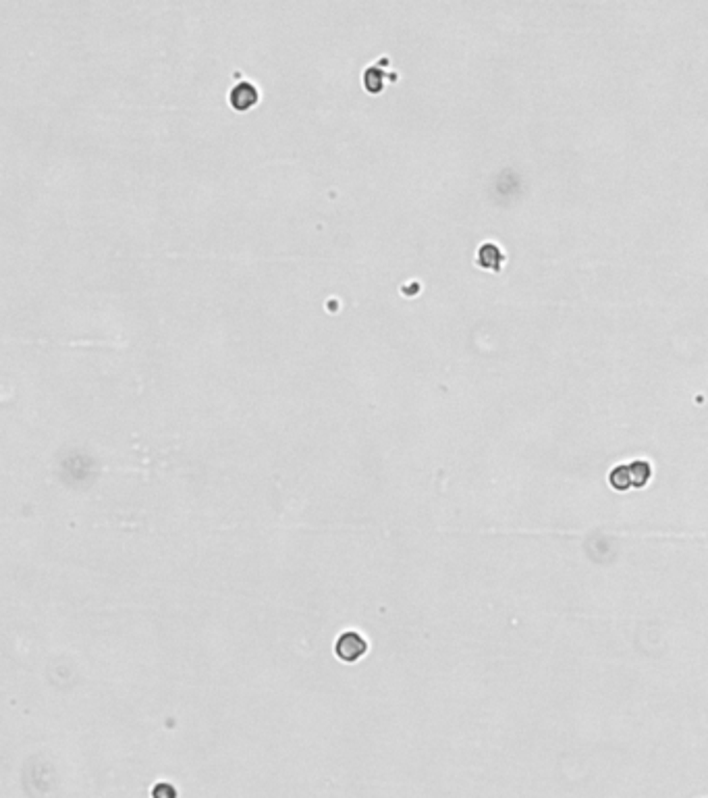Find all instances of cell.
<instances>
[{"instance_id": "cell-1", "label": "cell", "mask_w": 708, "mask_h": 798, "mask_svg": "<svg viewBox=\"0 0 708 798\" xmlns=\"http://www.w3.org/2000/svg\"><path fill=\"white\" fill-rule=\"evenodd\" d=\"M652 476V468L648 462H631L621 464L609 474V482L617 491H627L631 486H646Z\"/></svg>"}, {"instance_id": "cell-2", "label": "cell", "mask_w": 708, "mask_h": 798, "mask_svg": "<svg viewBox=\"0 0 708 798\" xmlns=\"http://www.w3.org/2000/svg\"><path fill=\"white\" fill-rule=\"evenodd\" d=\"M334 653L345 663H356L368 653V640L360 632H343L336 640Z\"/></svg>"}, {"instance_id": "cell-3", "label": "cell", "mask_w": 708, "mask_h": 798, "mask_svg": "<svg viewBox=\"0 0 708 798\" xmlns=\"http://www.w3.org/2000/svg\"><path fill=\"white\" fill-rule=\"evenodd\" d=\"M258 100H260V92L251 82H239L229 92V104L239 113L253 108L258 104Z\"/></svg>"}, {"instance_id": "cell-4", "label": "cell", "mask_w": 708, "mask_h": 798, "mask_svg": "<svg viewBox=\"0 0 708 798\" xmlns=\"http://www.w3.org/2000/svg\"><path fill=\"white\" fill-rule=\"evenodd\" d=\"M476 260H478V264L482 266V269L501 271V264L505 262V254H503V249H501L497 243L486 241V243H482V245L478 247Z\"/></svg>"}, {"instance_id": "cell-5", "label": "cell", "mask_w": 708, "mask_h": 798, "mask_svg": "<svg viewBox=\"0 0 708 798\" xmlns=\"http://www.w3.org/2000/svg\"><path fill=\"white\" fill-rule=\"evenodd\" d=\"M364 88L372 94H379L385 88V73L381 67L372 65L364 71Z\"/></svg>"}]
</instances>
